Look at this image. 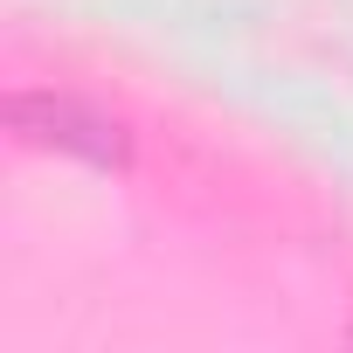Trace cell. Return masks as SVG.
Listing matches in <instances>:
<instances>
[{"label":"cell","mask_w":353,"mask_h":353,"mask_svg":"<svg viewBox=\"0 0 353 353\" xmlns=\"http://www.w3.org/2000/svg\"><path fill=\"white\" fill-rule=\"evenodd\" d=\"M8 118H14V132L28 145H63V152H77L90 166H125V132L111 118L83 111L77 97H14Z\"/></svg>","instance_id":"1"}]
</instances>
